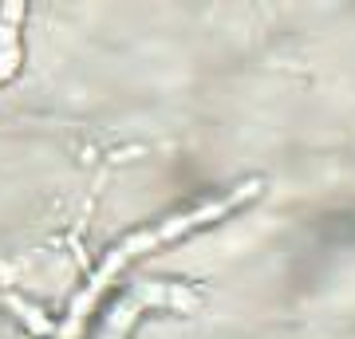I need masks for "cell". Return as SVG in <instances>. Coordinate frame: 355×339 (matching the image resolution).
I'll use <instances>...</instances> for the list:
<instances>
[{"mask_svg": "<svg viewBox=\"0 0 355 339\" xmlns=\"http://www.w3.org/2000/svg\"><path fill=\"white\" fill-rule=\"evenodd\" d=\"M20 16H24V4L20 0H8L0 8V79H8L16 71V63H20V44H16Z\"/></svg>", "mask_w": 355, "mask_h": 339, "instance_id": "3", "label": "cell"}, {"mask_svg": "<svg viewBox=\"0 0 355 339\" xmlns=\"http://www.w3.org/2000/svg\"><path fill=\"white\" fill-rule=\"evenodd\" d=\"M150 304H174V308H190V304H193V292L174 288V284H139V288L130 292L127 300H123L111 315H107L103 339H123V336H127V327H130V320H135L142 308H150Z\"/></svg>", "mask_w": 355, "mask_h": 339, "instance_id": "2", "label": "cell"}, {"mask_svg": "<svg viewBox=\"0 0 355 339\" xmlns=\"http://www.w3.org/2000/svg\"><path fill=\"white\" fill-rule=\"evenodd\" d=\"M257 193H261V186L241 182V186L233 189V193H225L221 201H205V205H198V209H190V214H178V217H170V221H162V225H150V229H142V233H130L123 245H114V249L107 252V261L99 264V272L91 277V284L71 300V312H67L64 327L55 331V339H76L79 336V327H83L87 312L95 308V300L103 296V288L111 284L114 272H119L130 257H139V252L154 249V245H166V241L182 237V233H190V229H198V225H209V221H217V217H225L229 209H237V205H245V201H253Z\"/></svg>", "mask_w": 355, "mask_h": 339, "instance_id": "1", "label": "cell"}]
</instances>
